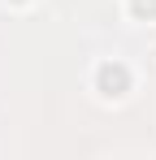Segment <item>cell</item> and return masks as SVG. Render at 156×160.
Segmentation results:
<instances>
[{
  "mask_svg": "<svg viewBox=\"0 0 156 160\" xmlns=\"http://www.w3.org/2000/svg\"><path fill=\"white\" fill-rule=\"evenodd\" d=\"M96 87H100V95H126L130 91V69L122 65V61H104L100 69H96Z\"/></svg>",
  "mask_w": 156,
  "mask_h": 160,
  "instance_id": "cell-1",
  "label": "cell"
},
{
  "mask_svg": "<svg viewBox=\"0 0 156 160\" xmlns=\"http://www.w3.org/2000/svg\"><path fill=\"white\" fill-rule=\"evenodd\" d=\"M130 13L134 18H156V0H130Z\"/></svg>",
  "mask_w": 156,
  "mask_h": 160,
  "instance_id": "cell-2",
  "label": "cell"
}]
</instances>
